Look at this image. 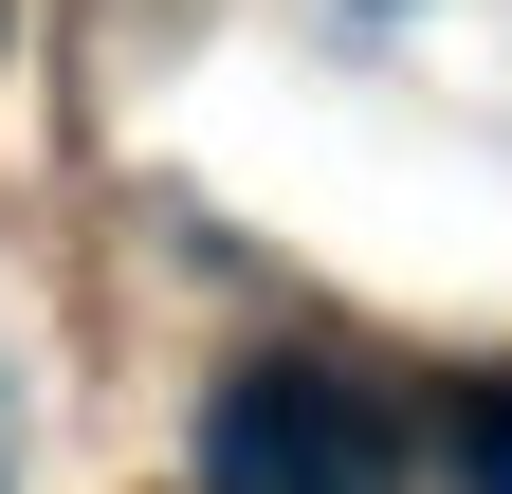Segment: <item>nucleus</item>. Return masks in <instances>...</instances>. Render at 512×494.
I'll return each mask as SVG.
<instances>
[{"mask_svg": "<svg viewBox=\"0 0 512 494\" xmlns=\"http://www.w3.org/2000/svg\"><path fill=\"white\" fill-rule=\"evenodd\" d=\"M202 494H403V421L348 366H238L202 403Z\"/></svg>", "mask_w": 512, "mask_h": 494, "instance_id": "1", "label": "nucleus"}, {"mask_svg": "<svg viewBox=\"0 0 512 494\" xmlns=\"http://www.w3.org/2000/svg\"><path fill=\"white\" fill-rule=\"evenodd\" d=\"M458 494H512V385L458 403Z\"/></svg>", "mask_w": 512, "mask_h": 494, "instance_id": "2", "label": "nucleus"}]
</instances>
